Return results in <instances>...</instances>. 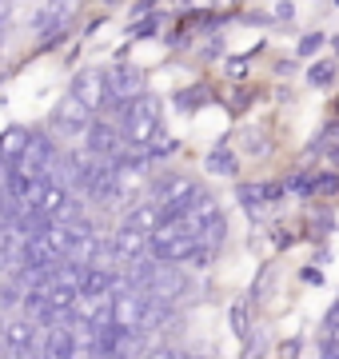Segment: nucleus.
<instances>
[{"label": "nucleus", "instance_id": "obj_1", "mask_svg": "<svg viewBox=\"0 0 339 359\" xmlns=\"http://www.w3.org/2000/svg\"><path fill=\"white\" fill-rule=\"evenodd\" d=\"M100 116L116 120L128 148H156L164 140V112H160V100L152 92H144L128 104H108Z\"/></svg>", "mask_w": 339, "mask_h": 359}, {"label": "nucleus", "instance_id": "obj_2", "mask_svg": "<svg viewBox=\"0 0 339 359\" xmlns=\"http://www.w3.org/2000/svg\"><path fill=\"white\" fill-rule=\"evenodd\" d=\"M192 252H196V236H192V228H188L184 216H164L160 228L148 236V256L156 259V264H176V268H184L192 259Z\"/></svg>", "mask_w": 339, "mask_h": 359}, {"label": "nucleus", "instance_id": "obj_3", "mask_svg": "<svg viewBox=\"0 0 339 359\" xmlns=\"http://www.w3.org/2000/svg\"><path fill=\"white\" fill-rule=\"evenodd\" d=\"M184 219H188V228L196 236V244L220 252V244L228 240V219H223V208L216 204L208 192H200L196 200H192V208L184 212Z\"/></svg>", "mask_w": 339, "mask_h": 359}, {"label": "nucleus", "instance_id": "obj_4", "mask_svg": "<svg viewBox=\"0 0 339 359\" xmlns=\"http://www.w3.org/2000/svg\"><path fill=\"white\" fill-rule=\"evenodd\" d=\"M0 339H4V355L8 359H40V339L44 327L28 316H13L8 323H0Z\"/></svg>", "mask_w": 339, "mask_h": 359}, {"label": "nucleus", "instance_id": "obj_5", "mask_svg": "<svg viewBox=\"0 0 339 359\" xmlns=\"http://www.w3.org/2000/svg\"><path fill=\"white\" fill-rule=\"evenodd\" d=\"M56 164H60V144L53 132H32L25 144V156L16 160V168H25L32 180H53Z\"/></svg>", "mask_w": 339, "mask_h": 359}, {"label": "nucleus", "instance_id": "obj_6", "mask_svg": "<svg viewBox=\"0 0 339 359\" xmlns=\"http://www.w3.org/2000/svg\"><path fill=\"white\" fill-rule=\"evenodd\" d=\"M68 96H76L88 112H104L108 104V76H104V68H96V65H88V68H80L76 76H72V88H68Z\"/></svg>", "mask_w": 339, "mask_h": 359}, {"label": "nucleus", "instance_id": "obj_7", "mask_svg": "<svg viewBox=\"0 0 339 359\" xmlns=\"http://www.w3.org/2000/svg\"><path fill=\"white\" fill-rule=\"evenodd\" d=\"M92 120H96V112H88V108L76 100V96H64V100L53 108V116H48L53 132H56V136H64V140H72V136H84V132L92 128Z\"/></svg>", "mask_w": 339, "mask_h": 359}, {"label": "nucleus", "instance_id": "obj_8", "mask_svg": "<svg viewBox=\"0 0 339 359\" xmlns=\"http://www.w3.org/2000/svg\"><path fill=\"white\" fill-rule=\"evenodd\" d=\"M84 148H88L92 156H100V160H116L128 144H124V136H120V124L116 120H108V116H96L92 120V128L84 132Z\"/></svg>", "mask_w": 339, "mask_h": 359}, {"label": "nucleus", "instance_id": "obj_9", "mask_svg": "<svg viewBox=\"0 0 339 359\" xmlns=\"http://www.w3.org/2000/svg\"><path fill=\"white\" fill-rule=\"evenodd\" d=\"M40 359H88L84 347H80V335L72 323H56V327H44V339H40Z\"/></svg>", "mask_w": 339, "mask_h": 359}, {"label": "nucleus", "instance_id": "obj_10", "mask_svg": "<svg viewBox=\"0 0 339 359\" xmlns=\"http://www.w3.org/2000/svg\"><path fill=\"white\" fill-rule=\"evenodd\" d=\"M104 76H108V100L112 104H128L148 92V80L136 65H112L104 68Z\"/></svg>", "mask_w": 339, "mask_h": 359}, {"label": "nucleus", "instance_id": "obj_11", "mask_svg": "<svg viewBox=\"0 0 339 359\" xmlns=\"http://www.w3.org/2000/svg\"><path fill=\"white\" fill-rule=\"evenodd\" d=\"M112 299L116 295H88L80 292L72 311H68V320L72 323H84V327H108L112 323Z\"/></svg>", "mask_w": 339, "mask_h": 359}, {"label": "nucleus", "instance_id": "obj_12", "mask_svg": "<svg viewBox=\"0 0 339 359\" xmlns=\"http://www.w3.org/2000/svg\"><path fill=\"white\" fill-rule=\"evenodd\" d=\"M160 219H164V208L156 200H140V204L128 208V216L120 219V228L124 231H136V236H152L160 228Z\"/></svg>", "mask_w": 339, "mask_h": 359}, {"label": "nucleus", "instance_id": "obj_13", "mask_svg": "<svg viewBox=\"0 0 339 359\" xmlns=\"http://www.w3.org/2000/svg\"><path fill=\"white\" fill-rule=\"evenodd\" d=\"M76 13V0H48L36 16H32V28H36L40 36L44 32H56V28H64V20Z\"/></svg>", "mask_w": 339, "mask_h": 359}, {"label": "nucleus", "instance_id": "obj_14", "mask_svg": "<svg viewBox=\"0 0 339 359\" xmlns=\"http://www.w3.org/2000/svg\"><path fill=\"white\" fill-rule=\"evenodd\" d=\"M28 136H32V132L20 128V124H13V128H4V132H0V160H4V164H16V160L25 156Z\"/></svg>", "mask_w": 339, "mask_h": 359}, {"label": "nucleus", "instance_id": "obj_15", "mask_svg": "<svg viewBox=\"0 0 339 359\" xmlns=\"http://www.w3.org/2000/svg\"><path fill=\"white\" fill-rule=\"evenodd\" d=\"M204 168H208L212 176H235V172H240V160H235L232 148H212Z\"/></svg>", "mask_w": 339, "mask_h": 359}, {"label": "nucleus", "instance_id": "obj_16", "mask_svg": "<svg viewBox=\"0 0 339 359\" xmlns=\"http://www.w3.org/2000/svg\"><path fill=\"white\" fill-rule=\"evenodd\" d=\"M307 80H312L315 88H331V84H335V65H331V60H315V65L307 68Z\"/></svg>", "mask_w": 339, "mask_h": 359}, {"label": "nucleus", "instance_id": "obj_17", "mask_svg": "<svg viewBox=\"0 0 339 359\" xmlns=\"http://www.w3.org/2000/svg\"><path fill=\"white\" fill-rule=\"evenodd\" d=\"M335 192H339L335 172H315V196H335Z\"/></svg>", "mask_w": 339, "mask_h": 359}, {"label": "nucleus", "instance_id": "obj_18", "mask_svg": "<svg viewBox=\"0 0 339 359\" xmlns=\"http://www.w3.org/2000/svg\"><path fill=\"white\" fill-rule=\"evenodd\" d=\"M176 100H180V108H184V112H196V108H204V100H208V92H204V88H192V92H180Z\"/></svg>", "mask_w": 339, "mask_h": 359}, {"label": "nucleus", "instance_id": "obj_19", "mask_svg": "<svg viewBox=\"0 0 339 359\" xmlns=\"http://www.w3.org/2000/svg\"><path fill=\"white\" fill-rule=\"evenodd\" d=\"M140 359H184V355H180V351H176V347L160 344V347H148V351H144Z\"/></svg>", "mask_w": 339, "mask_h": 359}, {"label": "nucleus", "instance_id": "obj_20", "mask_svg": "<svg viewBox=\"0 0 339 359\" xmlns=\"http://www.w3.org/2000/svg\"><path fill=\"white\" fill-rule=\"evenodd\" d=\"M324 332L331 335V339H339V304H335V308H331V311L324 316Z\"/></svg>", "mask_w": 339, "mask_h": 359}, {"label": "nucleus", "instance_id": "obj_21", "mask_svg": "<svg viewBox=\"0 0 339 359\" xmlns=\"http://www.w3.org/2000/svg\"><path fill=\"white\" fill-rule=\"evenodd\" d=\"M319 359H339V339L324 335V344H319Z\"/></svg>", "mask_w": 339, "mask_h": 359}, {"label": "nucleus", "instance_id": "obj_22", "mask_svg": "<svg viewBox=\"0 0 339 359\" xmlns=\"http://www.w3.org/2000/svg\"><path fill=\"white\" fill-rule=\"evenodd\" d=\"M319 44H324V36H315V32H312V36H303V40H300V56H312Z\"/></svg>", "mask_w": 339, "mask_h": 359}, {"label": "nucleus", "instance_id": "obj_23", "mask_svg": "<svg viewBox=\"0 0 339 359\" xmlns=\"http://www.w3.org/2000/svg\"><path fill=\"white\" fill-rule=\"evenodd\" d=\"M156 28H160V20H144V25H136V28H132V36H152Z\"/></svg>", "mask_w": 339, "mask_h": 359}, {"label": "nucleus", "instance_id": "obj_24", "mask_svg": "<svg viewBox=\"0 0 339 359\" xmlns=\"http://www.w3.org/2000/svg\"><path fill=\"white\" fill-rule=\"evenodd\" d=\"M275 16H279V20H291V0H284V4H279V13H275Z\"/></svg>", "mask_w": 339, "mask_h": 359}, {"label": "nucleus", "instance_id": "obj_25", "mask_svg": "<svg viewBox=\"0 0 339 359\" xmlns=\"http://www.w3.org/2000/svg\"><path fill=\"white\" fill-rule=\"evenodd\" d=\"M184 359H208V355H184Z\"/></svg>", "mask_w": 339, "mask_h": 359}, {"label": "nucleus", "instance_id": "obj_26", "mask_svg": "<svg viewBox=\"0 0 339 359\" xmlns=\"http://www.w3.org/2000/svg\"><path fill=\"white\" fill-rule=\"evenodd\" d=\"M104 4H120V0H104Z\"/></svg>", "mask_w": 339, "mask_h": 359}, {"label": "nucleus", "instance_id": "obj_27", "mask_svg": "<svg viewBox=\"0 0 339 359\" xmlns=\"http://www.w3.org/2000/svg\"><path fill=\"white\" fill-rule=\"evenodd\" d=\"M335 48H339V40H335Z\"/></svg>", "mask_w": 339, "mask_h": 359}]
</instances>
